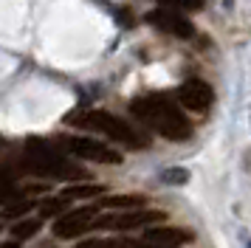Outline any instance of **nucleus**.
<instances>
[{"label": "nucleus", "mask_w": 251, "mask_h": 248, "mask_svg": "<svg viewBox=\"0 0 251 248\" xmlns=\"http://www.w3.org/2000/svg\"><path fill=\"white\" fill-rule=\"evenodd\" d=\"M130 110L138 122L152 127L158 135L170 138V141H186L192 135V124L183 116L181 104L164 93H150V96H138L133 99Z\"/></svg>", "instance_id": "1"}, {"label": "nucleus", "mask_w": 251, "mask_h": 248, "mask_svg": "<svg viewBox=\"0 0 251 248\" xmlns=\"http://www.w3.org/2000/svg\"><path fill=\"white\" fill-rule=\"evenodd\" d=\"M68 124H76V127H88V130H96V133L113 138L119 144H127L130 149H141L147 147V141L130 127L127 122H122L119 116L107 110H85V113H71L68 116Z\"/></svg>", "instance_id": "2"}, {"label": "nucleus", "mask_w": 251, "mask_h": 248, "mask_svg": "<svg viewBox=\"0 0 251 248\" xmlns=\"http://www.w3.org/2000/svg\"><path fill=\"white\" fill-rule=\"evenodd\" d=\"M25 152H28V164H31L34 172H43V175H51V178H79L82 175L57 147L46 144L43 138H31Z\"/></svg>", "instance_id": "3"}, {"label": "nucleus", "mask_w": 251, "mask_h": 248, "mask_svg": "<svg viewBox=\"0 0 251 248\" xmlns=\"http://www.w3.org/2000/svg\"><path fill=\"white\" fill-rule=\"evenodd\" d=\"M164 217H167V212H155V209L144 212V206H138V209H122L116 214L96 217V220H91V225L93 228H113V231H133V228H141V225L158 223Z\"/></svg>", "instance_id": "4"}, {"label": "nucleus", "mask_w": 251, "mask_h": 248, "mask_svg": "<svg viewBox=\"0 0 251 248\" xmlns=\"http://www.w3.org/2000/svg\"><path fill=\"white\" fill-rule=\"evenodd\" d=\"M59 147L71 152V155L88 158V161H99V164H122V152H116L110 147L99 144L93 138H79V135H65L59 138Z\"/></svg>", "instance_id": "5"}, {"label": "nucleus", "mask_w": 251, "mask_h": 248, "mask_svg": "<svg viewBox=\"0 0 251 248\" xmlns=\"http://www.w3.org/2000/svg\"><path fill=\"white\" fill-rule=\"evenodd\" d=\"M212 99H215V93H212V88L206 85L203 79H186L181 88H178V104L189 107L192 113L209 110Z\"/></svg>", "instance_id": "6"}, {"label": "nucleus", "mask_w": 251, "mask_h": 248, "mask_svg": "<svg viewBox=\"0 0 251 248\" xmlns=\"http://www.w3.org/2000/svg\"><path fill=\"white\" fill-rule=\"evenodd\" d=\"M147 20L152 23V25H158L161 31H170V34H175V37H181V40L195 37L192 23L186 20V17H181L178 11L172 9V6H161V9H155Z\"/></svg>", "instance_id": "7"}, {"label": "nucleus", "mask_w": 251, "mask_h": 248, "mask_svg": "<svg viewBox=\"0 0 251 248\" xmlns=\"http://www.w3.org/2000/svg\"><path fill=\"white\" fill-rule=\"evenodd\" d=\"M93 214H96L93 206H85V209H76V212H68V214H59L57 223H54V234H57L59 240H71V237L82 234V231L91 225Z\"/></svg>", "instance_id": "8"}, {"label": "nucleus", "mask_w": 251, "mask_h": 248, "mask_svg": "<svg viewBox=\"0 0 251 248\" xmlns=\"http://www.w3.org/2000/svg\"><path fill=\"white\" fill-rule=\"evenodd\" d=\"M141 243H147L150 248H175L183 243H192V231H186V228H144Z\"/></svg>", "instance_id": "9"}, {"label": "nucleus", "mask_w": 251, "mask_h": 248, "mask_svg": "<svg viewBox=\"0 0 251 248\" xmlns=\"http://www.w3.org/2000/svg\"><path fill=\"white\" fill-rule=\"evenodd\" d=\"M99 206H104V209H138V206H144V198L141 195H107L99 200Z\"/></svg>", "instance_id": "10"}, {"label": "nucleus", "mask_w": 251, "mask_h": 248, "mask_svg": "<svg viewBox=\"0 0 251 248\" xmlns=\"http://www.w3.org/2000/svg\"><path fill=\"white\" fill-rule=\"evenodd\" d=\"M96 195H102V186H96V183H85V186H71V189L62 192V198H96Z\"/></svg>", "instance_id": "11"}, {"label": "nucleus", "mask_w": 251, "mask_h": 248, "mask_svg": "<svg viewBox=\"0 0 251 248\" xmlns=\"http://www.w3.org/2000/svg\"><path fill=\"white\" fill-rule=\"evenodd\" d=\"M40 231V220H23V223H17L12 228L14 240H28V237H34Z\"/></svg>", "instance_id": "12"}, {"label": "nucleus", "mask_w": 251, "mask_h": 248, "mask_svg": "<svg viewBox=\"0 0 251 248\" xmlns=\"http://www.w3.org/2000/svg\"><path fill=\"white\" fill-rule=\"evenodd\" d=\"M76 248H127V240H85Z\"/></svg>", "instance_id": "13"}, {"label": "nucleus", "mask_w": 251, "mask_h": 248, "mask_svg": "<svg viewBox=\"0 0 251 248\" xmlns=\"http://www.w3.org/2000/svg\"><path fill=\"white\" fill-rule=\"evenodd\" d=\"M206 0H161V6H178V9H189V11H198L203 9Z\"/></svg>", "instance_id": "14"}, {"label": "nucleus", "mask_w": 251, "mask_h": 248, "mask_svg": "<svg viewBox=\"0 0 251 248\" xmlns=\"http://www.w3.org/2000/svg\"><path fill=\"white\" fill-rule=\"evenodd\" d=\"M28 209H31V203H14V206H6L3 217H20V214L28 212Z\"/></svg>", "instance_id": "15"}, {"label": "nucleus", "mask_w": 251, "mask_h": 248, "mask_svg": "<svg viewBox=\"0 0 251 248\" xmlns=\"http://www.w3.org/2000/svg\"><path fill=\"white\" fill-rule=\"evenodd\" d=\"M59 212H62V203L59 200H46L40 214H43V217H54V214H59Z\"/></svg>", "instance_id": "16"}, {"label": "nucleus", "mask_w": 251, "mask_h": 248, "mask_svg": "<svg viewBox=\"0 0 251 248\" xmlns=\"http://www.w3.org/2000/svg\"><path fill=\"white\" fill-rule=\"evenodd\" d=\"M161 178L170 180V183H181V180H186V175H183V172H164Z\"/></svg>", "instance_id": "17"}, {"label": "nucleus", "mask_w": 251, "mask_h": 248, "mask_svg": "<svg viewBox=\"0 0 251 248\" xmlns=\"http://www.w3.org/2000/svg\"><path fill=\"white\" fill-rule=\"evenodd\" d=\"M17 246H20V240H12V243H3L0 248H17Z\"/></svg>", "instance_id": "18"}, {"label": "nucleus", "mask_w": 251, "mask_h": 248, "mask_svg": "<svg viewBox=\"0 0 251 248\" xmlns=\"http://www.w3.org/2000/svg\"><path fill=\"white\" fill-rule=\"evenodd\" d=\"M249 248H251V243H249Z\"/></svg>", "instance_id": "19"}]
</instances>
